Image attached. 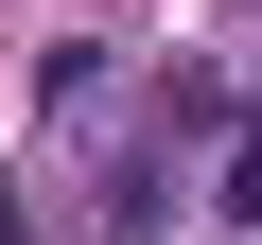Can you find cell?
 <instances>
[{
    "label": "cell",
    "instance_id": "6da1fadb",
    "mask_svg": "<svg viewBox=\"0 0 262 245\" xmlns=\"http://www.w3.org/2000/svg\"><path fill=\"white\" fill-rule=\"evenodd\" d=\"M227 228H262V122L227 140Z\"/></svg>",
    "mask_w": 262,
    "mask_h": 245
},
{
    "label": "cell",
    "instance_id": "7a4b0ae2",
    "mask_svg": "<svg viewBox=\"0 0 262 245\" xmlns=\"http://www.w3.org/2000/svg\"><path fill=\"white\" fill-rule=\"evenodd\" d=\"M0 245H18V175H0Z\"/></svg>",
    "mask_w": 262,
    "mask_h": 245
}]
</instances>
